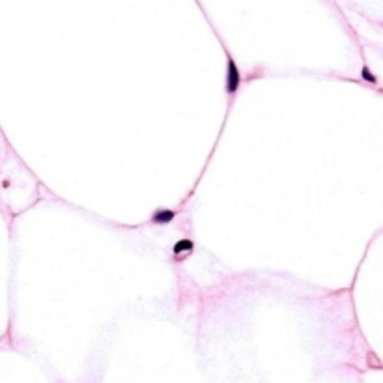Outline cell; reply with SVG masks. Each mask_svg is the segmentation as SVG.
<instances>
[{"label":"cell","mask_w":383,"mask_h":383,"mask_svg":"<svg viewBox=\"0 0 383 383\" xmlns=\"http://www.w3.org/2000/svg\"><path fill=\"white\" fill-rule=\"evenodd\" d=\"M242 84V73H240V68L234 62V58L228 56L226 62V92L228 96H236L238 88Z\"/></svg>","instance_id":"1"},{"label":"cell","mask_w":383,"mask_h":383,"mask_svg":"<svg viewBox=\"0 0 383 383\" xmlns=\"http://www.w3.org/2000/svg\"><path fill=\"white\" fill-rule=\"evenodd\" d=\"M192 250V242L191 240H180L172 248V254L176 256V260H184L187 254H191Z\"/></svg>","instance_id":"2"},{"label":"cell","mask_w":383,"mask_h":383,"mask_svg":"<svg viewBox=\"0 0 383 383\" xmlns=\"http://www.w3.org/2000/svg\"><path fill=\"white\" fill-rule=\"evenodd\" d=\"M362 78L368 80V82H376V77L368 71V68H362Z\"/></svg>","instance_id":"4"},{"label":"cell","mask_w":383,"mask_h":383,"mask_svg":"<svg viewBox=\"0 0 383 383\" xmlns=\"http://www.w3.org/2000/svg\"><path fill=\"white\" fill-rule=\"evenodd\" d=\"M174 219H176V212L174 210H157V212H154V217H152V220L156 224H168Z\"/></svg>","instance_id":"3"}]
</instances>
